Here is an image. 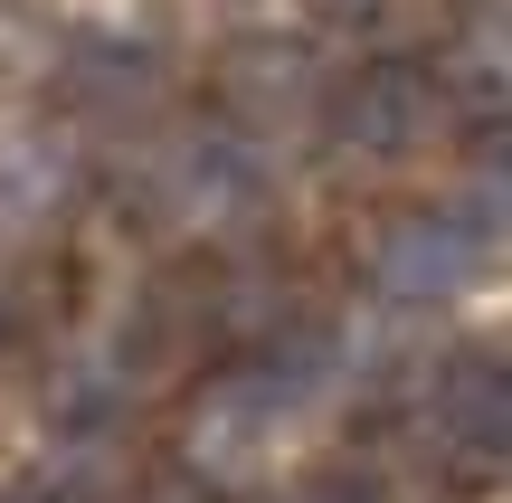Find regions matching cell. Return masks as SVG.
<instances>
[{"label":"cell","instance_id":"1","mask_svg":"<svg viewBox=\"0 0 512 503\" xmlns=\"http://www.w3.org/2000/svg\"><path fill=\"white\" fill-rule=\"evenodd\" d=\"M332 133L361 162H408V152H427L446 133V86L427 67H408V57H370L361 76L332 86Z\"/></svg>","mask_w":512,"mask_h":503},{"label":"cell","instance_id":"2","mask_svg":"<svg viewBox=\"0 0 512 503\" xmlns=\"http://www.w3.org/2000/svg\"><path fill=\"white\" fill-rule=\"evenodd\" d=\"M475 257H484V228L475 219H456V209H418V219H399L380 238L370 276H380V295L427 304V295H456V285L475 276Z\"/></svg>","mask_w":512,"mask_h":503},{"label":"cell","instance_id":"3","mask_svg":"<svg viewBox=\"0 0 512 503\" xmlns=\"http://www.w3.org/2000/svg\"><path fill=\"white\" fill-rule=\"evenodd\" d=\"M437 447L456 456L465 475H494L503 466V371L484 352L437 380Z\"/></svg>","mask_w":512,"mask_h":503},{"label":"cell","instance_id":"4","mask_svg":"<svg viewBox=\"0 0 512 503\" xmlns=\"http://www.w3.org/2000/svg\"><path fill=\"white\" fill-rule=\"evenodd\" d=\"M67 200V152L48 133H0V219H48Z\"/></svg>","mask_w":512,"mask_h":503},{"label":"cell","instance_id":"5","mask_svg":"<svg viewBox=\"0 0 512 503\" xmlns=\"http://www.w3.org/2000/svg\"><path fill=\"white\" fill-rule=\"evenodd\" d=\"M294 503H389V485H370V475H351V466H332V475H313Z\"/></svg>","mask_w":512,"mask_h":503},{"label":"cell","instance_id":"6","mask_svg":"<svg viewBox=\"0 0 512 503\" xmlns=\"http://www.w3.org/2000/svg\"><path fill=\"white\" fill-rule=\"evenodd\" d=\"M10 503H76L67 485H29V494H10Z\"/></svg>","mask_w":512,"mask_h":503},{"label":"cell","instance_id":"7","mask_svg":"<svg viewBox=\"0 0 512 503\" xmlns=\"http://www.w3.org/2000/svg\"><path fill=\"white\" fill-rule=\"evenodd\" d=\"M0 333H10V304H0Z\"/></svg>","mask_w":512,"mask_h":503}]
</instances>
